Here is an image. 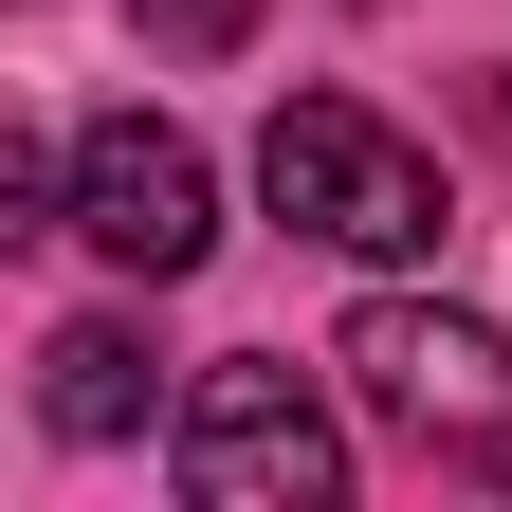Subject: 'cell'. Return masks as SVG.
<instances>
[{
	"mask_svg": "<svg viewBox=\"0 0 512 512\" xmlns=\"http://www.w3.org/2000/svg\"><path fill=\"white\" fill-rule=\"evenodd\" d=\"M256 183H275V220L330 238V256H421L439 238V165L384 110H348V92H293L275 128H256Z\"/></svg>",
	"mask_w": 512,
	"mask_h": 512,
	"instance_id": "1",
	"label": "cell"
},
{
	"mask_svg": "<svg viewBox=\"0 0 512 512\" xmlns=\"http://www.w3.org/2000/svg\"><path fill=\"white\" fill-rule=\"evenodd\" d=\"M183 494L202 512H330L348 494V439H330V403H311L275 348H238V366L183 384Z\"/></svg>",
	"mask_w": 512,
	"mask_h": 512,
	"instance_id": "2",
	"label": "cell"
},
{
	"mask_svg": "<svg viewBox=\"0 0 512 512\" xmlns=\"http://www.w3.org/2000/svg\"><path fill=\"white\" fill-rule=\"evenodd\" d=\"M74 238L110 256V275H202L220 256V183H202V147H183L165 110H92L74 128Z\"/></svg>",
	"mask_w": 512,
	"mask_h": 512,
	"instance_id": "3",
	"label": "cell"
},
{
	"mask_svg": "<svg viewBox=\"0 0 512 512\" xmlns=\"http://www.w3.org/2000/svg\"><path fill=\"white\" fill-rule=\"evenodd\" d=\"M330 366H348L403 439H458V458H494V439H512V348L476 330V311H439V293H366Z\"/></svg>",
	"mask_w": 512,
	"mask_h": 512,
	"instance_id": "4",
	"label": "cell"
},
{
	"mask_svg": "<svg viewBox=\"0 0 512 512\" xmlns=\"http://www.w3.org/2000/svg\"><path fill=\"white\" fill-rule=\"evenodd\" d=\"M37 421H55V439H128V421H147V330H128V311L55 330V348H37Z\"/></svg>",
	"mask_w": 512,
	"mask_h": 512,
	"instance_id": "5",
	"label": "cell"
},
{
	"mask_svg": "<svg viewBox=\"0 0 512 512\" xmlns=\"http://www.w3.org/2000/svg\"><path fill=\"white\" fill-rule=\"evenodd\" d=\"M147 37H165V55H238V37H256V0H147Z\"/></svg>",
	"mask_w": 512,
	"mask_h": 512,
	"instance_id": "6",
	"label": "cell"
},
{
	"mask_svg": "<svg viewBox=\"0 0 512 512\" xmlns=\"http://www.w3.org/2000/svg\"><path fill=\"white\" fill-rule=\"evenodd\" d=\"M494 476H512V439H494Z\"/></svg>",
	"mask_w": 512,
	"mask_h": 512,
	"instance_id": "7",
	"label": "cell"
}]
</instances>
